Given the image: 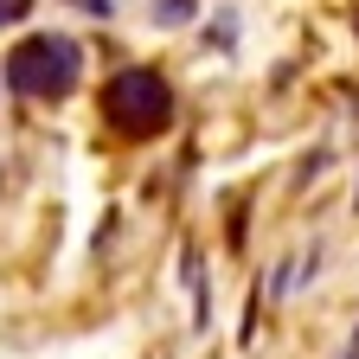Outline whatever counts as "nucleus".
I'll list each match as a JSON object with an SVG mask.
<instances>
[{"label":"nucleus","mask_w":359,"mask_h":359,"mask_svg":"<svg viewBox=\"0 0 359 359\" xmlns=\"http://www.w3.org/2000/svg\"><path fill=\"white\" fill-rule=\"evenodd\" d=\"M103 122L122 135V142H148L173 122V83L154 65H128L103 83Z\"/></svg>","instance_id":"1"},{"label":"nucleus","mask_w":359,"mask_h":359,"mask_svg":"<svg viewBox=\"0 0 359 359\" xmlns=\"http://www.w3.org/2000/svg\"><path fill=\"white\" fill-rule=\"evenodd\" d=\"M26 7H32V0H0V26H13V20H26Z\"/></svg>","instance_id":"3"},{"label":"nucleus","mask_w":359,"mask_h":359,"mask_svg":"<svg viewBox=\"0 0 359 359\" xmlns=\"http://www.w3.org/2000/svg\"><path fill=\"white\" fill-rule=\"evenodd\" d=\"M77 77H83V52L65 32H32V39H20L7 52V83L20 90V97L58 103V97L77 90Z\"/></svg>","instance_id":"2"},{"label":"nucleus","mask_w":359,"mask_h":359,"mask_svg":"<svg viewBox=\"0 0 359 359\" xmlns=\"http://www.w3.org/2000/svg\"><path fill=\"white\" fill-rule=\"evenodd\" d=\"M353 20H359V7H353Z\"/></svg>","instance_id":"4"}]
</instances>
